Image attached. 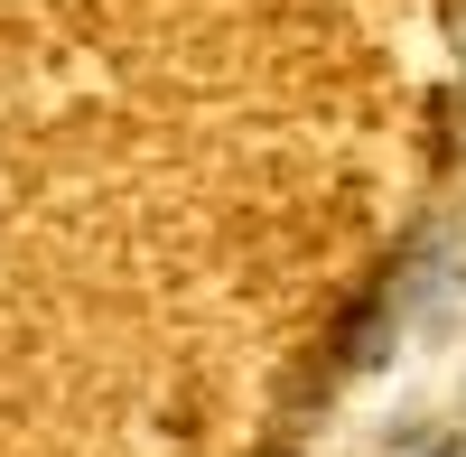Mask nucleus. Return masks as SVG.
Instances as JSON below:
<instances>
[{
    "instance_id": "nucleus-2",
    "label": "nucleus",
    "mask_w": 466,
    "mask_h": 457,
    "mask_svg": "<svg viewBox=\"0 0 466 457\" xmlns=\"http://www.w3.org/2000/svg\"><path fill=\"white\" fill-rule=\"evenodd\" d=\"M261 457H299V448H261Z\"/></svg>"
},
{
    "instance_id": "nucleus-1",
    "label": "nucleus",
    "mask_w": 466,
    "mask_h": 457,
    "mask_svg": "<svg viewBox=\"0 0 466 457\" xmlns=\"http://www.w3.org/2000/svg\"><path fill=\"white\" fill-rule=\"evenodd\" d=\"M420 457H466V448H457V439H439V448H420Z\"/></svg>"
}]
</instances>
